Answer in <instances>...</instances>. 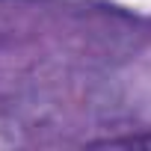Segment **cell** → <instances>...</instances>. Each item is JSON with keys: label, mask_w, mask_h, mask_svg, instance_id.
I'll use <instances>...</instances> for the list:
<instances>
[{"label": "cell", "mask_w": 151, "mask_h": 151, "mask_svg": "<svg viewBox=\"0 0 151 151\" xmlns=\"http://www.w3.org/2000/svg\"><path fill=\"white\" fill-rule=\"evenodd\" d=\"M98 145H151V136H124V139H104Z\"/></svg>", "instance_id": "1"}]
</instances>
